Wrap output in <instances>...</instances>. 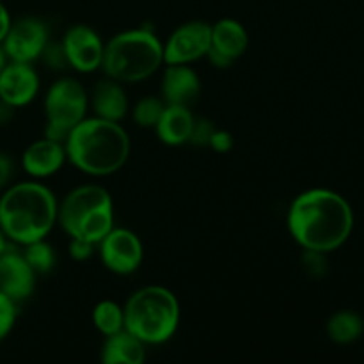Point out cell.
<instances>
[{"instance_id": "27", "label": "cell", "mask_w": 364, "mask_h": 364, "mask_svg": "<svg viewBox=\"0 0 364 364\" xmlns=\"http://www.w3.org/2000/svg\"><path fill=\"white\" fill-rule=\"evenodd\" d=\"M39 59H43V63L48 68H52V70H64V68L68 66V59L66 53H64L63 43H46L45 50H43Z\"/></svg>"}, {"instance_id": "6", "label": "cell", "mask_w": 364, "mask_h": 364, "mask_svg": "<svg viewBox=\"0 0 364 364\" xmlns=\"http://www.w3.org/2000/svg\"><path fill=\"white\" fill-rule=\"evenodd\" d=\"M57 223L71 238L98 245L114 228L112 198L100 185L77 187L59 205Z\"/></svg>"}, {"instance_id": "7", "label": "cell", "mask_w": 364, "mask_h": 364, "mask_svg": "<svg viewBox=\"0 0 364 364\" xmlns=\"http://www.w3.org/2000/svg\"><path fill=\"white\" fill-rule=\"evenodd\" d=\"M89 96L84 85L75 78H60L50 85L45 96V137L63 142L75 127L85 119Z\"/></svg>"}, {"instance_id": "30", "label": "cell", "mask_w": 364, "mask_h": 364, "mask_svg": "<svg viewBox=\"0 0 364 364\" xmlns=\"http://www.w3.org/2000/svg\"><path fill=\"white\" fill-rule=\"evenodd\" d=\"M13 174H14L13 160L9 159V155H6V153L0 151V191L9 185Z\"/></svg>"}, {"instance_id": "25", "label": "cell", "mask_w": 364, "mask_h": 364, "mask_svg": "<svg viewBox=\"0 0 364 364\" xmlns=\"http://www.w3.org/2000/svg\"><path fill=\"white\" fill-rule=\"evenodd\" d=\"M302 267H304L306 274H308L309 277H313V279L323 277L327 274L326 252L304 249V255H302Z\"/></svg>"}, {"instance_id": "3", "label": "cell", "mask_w": 364, "mask_h": 364, "mask_svg": "<svg viewBox=\"0 0 364 364\" xmlns=\"http://www.w3.org/2000/svg\"><path fill=\"white\" fill-rule=\"evenodd\" d=\"M59 205L48 187L21 181L0 194V228L14 245L45 240L57 223Z\"/></svg>"}, {"instance_id": "1", "label": "cell", "mask_w": 364, "mask_h": 364, "mask_svg": "<svg viewBox=\"0 0 364 364\" xmlns=\"http://www.w3.org/2000/svg\"><path fill=\"white\" fill-rule=\"evenodd\" d=\"M288 231L302 249L336 251L354 228L350 205L327 188H311L294 199L287 217Z\"/></svg>"}, {"instance_id": "26", "label": "cell", "mask_w": 364, "mask_h": 364, "mask_svg": "<svg viewBox=\"0 0 364 364\" xmlns=\"http://www.w3.org/2000/svg\"><path fill=\"white\" fill-rule=\"evenodd\" d=\"M215 130V124L210 119H206V117H196L194 127H192L191 141L188 142L194 146H199V148L210 146V141H212V135Z\"/></svg>"}, {"instance_id": "15", "label": "cell", "mask_w": 364, "mask_h": 364, "mask_svg": "<svg viewBox=\"0 0 364 364\" xmlns=\"http://www.w3.org/2000/svg\"><path fill=\"white\" fill-rule=\"evenodd\" d=\"M160 89L166 105L191 107L201 95V80L188 64H167Z\"/></svg>"}, {"instance_id": "13", "label": "cell", "mask_w": 364, "mask_h": 364, "mask_svg": "<svg viewBox=\"0 0 364 364\" xmlns=\"http://www.w3.org/2000/svg\"><path fill=\"white\" fill-rule=\"evenodd\" d=\"M36 276L23 252L9 245L0 255V291L14 302H21L34 294Z\"/></svg>"}, {"instance_id": "29", "label": "cell", "mask_w": 364, "mask_h": 364, "mask_svg": "<svg viewBox=\"0 0 364 364\" xmlns=\"http://www.w3.org/2000/svg\"><path fill=\"white\" fill-rule=\"evenodd\" d=\"M210 148L217 153H228L233 148V135L226 130H215L210 141Z\"/></svg>"}, {"instance_id": "31", "label": "cell", "mask_w": 364, "mask_h": 364, "mask_svg": "<svg viewBox=\"0 0 364 364\" xmlns=\"http://www.w3.org/2000/svg\"><path fill=\"white\" fill-rule=\"evenodd\" d=\"M206 57H208V60H210V63H212V66L219 68V70H223V68L233 66V63H235V60L228 59L226 55H223V53L215 52V50H213V48L208 50V53H206Z\"/></svg>"}, {"instance_id": "8", "label": "cell", "mask_w": 364, "mask_h": 364, "mask_svg": "<svg viewBox=\"0 0 364 364\" xmlns=\"http://www.w3.org/2000/svg\"><path fill=\"white\" fill-rule=\"evenodd\" d=\"M100 245V258L107 270L117 276L134 274L141 267L144 258L142 242L134 231L124 228H112L102 240Z\"/></svg>"}, {"instance_id": "33", "label": "cell", "mask_w": 364, "mask_h": 364, "mask_svg": "<svg viewBox=\"0 0 364 364\" xmlns=\"http://www.w3.org/2000/svg\"><path fill=\"white\" fill-rule=\"evenodd\" d=\"M14 110H16L14 107H11L9 103L0 100V127H4V124H7L11 119H13Z\"/></svg>"}, {"instance_id": "22", "label": "cell", "mask_w": 364, "mask_h": 364, "mask_svg": "<svg viewBox=\"0 0 364 364\" xmlns=\"http://www.w3.org/2000/svg\"><path fill=\"white\" fill-rule=\"evenodd\" d=\"M23 247L25 259H27V263L38 276L52 272L53 267H55V251H53V247L48 242L38 240L28 245H23Z\"/></svg>"}, {"instance_id": "5", "label": "cell", "mask_w": 364, "mask_h": 364, "mask_svg": "<svg viewBox=\"0 0 364 364\" xmlns=\"http://www.w3.org/2000/svg\"><path fill=\"white\" fill-rule=\"evenodd\" d=\"M124 331L144 345H162L180 326V304L171 290L146 287L135 291L123 308Z\"/></svg>"}, {"instance_id": "16", "label": "cell", "mask_w": 364, "mask_h": 364, "mask_svg": "<svg viewBox=\"0 0 364 364\" xmlns=\"http://www.w3.org/2000/svg\"><path fill=\"white\" fill-rule=\"evenodd\" d=\"M96 117L119 123L128 112V98L124 89L121 87V82L114 78L98 82L92 89V96L89 100Z\"/></svg>"}, {"instance_id": "10", "label": "cell", "mask_w": 364, "mask_h": 364, "mask_svg": "<svg viewBox=\"0 0 364 364\" xmlns=\"http://www.w3.org/2000/svg\"><path fill=\"white\" fill-rule=\"evenodd\" d=\"M212 46V25L206 21H187L171 34L164 45V63L191 64L206 57Z\"/></svg>"}, {"instance_id": "35", "label": "cell", "mask_w": 364, "mask_h": 364, "mask_svg": "<svg viewBox=\"0 0 364 364\" xmlns=\"http://www.w3.org/2000/svg\"><path fill=\"white\" fill-rule=\"evenodd\" d=\"M7 55H6V52H4V48H2V45H0V71L4 70V66H6L7 64Z\"/></svg>"}, {"instance_id": "4", "label": "cell", "mask_w": 364, "mask_h": 364, "mask_svg": "<svg viewBox=\"0 0 364 364\" xmlns=\"http://www.w3.org/2000/svg\"><path fill=\"white\" fill-rule=\"evenodd\" d=\"M164 63V45L151 27L132 28L114 36L103 48L102 70L121 84L151 77Z\"/></svg>"}, {"instance_id": "19", "label": "cell", "mask_w": 364, "mask_h": 364, "mask_svg": "<svg viewBox=\"0 0 364 364\" xmlns=\"http://www.w3.org/2000/svg\"><path fill=\"white\" fill-rule=\"evenodd\" d=\"M102 361L105 364H142L146 361V345L123 329L107 336L102 348Z\"/></svg>"}, {"instance_id": "2", "label": "cell", "mask_w": 364, "mask_h": 364, "mask_svg": "<svg viewBox=\"0 0 364 364\" xmlns=\"http://www.w3.org/2000/svg\"><path fill=\"white\" fill-rule=\"evenodd\" d=\"M66 159L89 176H109L130 156V137L117 121L85 117L64 141Z\"/></svg>"}, {"instance_id": "12", "label": "cell", "mask_w": 364, "mask_h": 364, "mask_svg": "<svg viewBox=\"0 0 364 364\" xmlns=\"http://www.w3.org/2000/svg\"><path fill=\"white\" fill-rule=\"evenodd\" d=\"M39 92V75L28 63L7 60L0 71V100L14 109L27 107Z\"/></svg>"}, {"instance_id": "18", "label": "cell", "mask_w": 364, "mask_h": 364, "mask_svg": "<svg viewBox=\"0 0 364 364\" xmlns=\"http://www.w3.org/2000/svg\"><path fill=\"white\" fill-rule=\"evenodd\" d=\"M249 45V36L244 25L233 18H223L212 25V46L215 52L223 53L228 59L237 60L244 55Z\"/></svg>"}, {"instance_id": "21", "label": "cell", "mask_w": 364, "mask_h": 364, "mask_svg": "<svg viewBox=\"0 0 364 364\" xmlns=\"http://www.w3.org/2000/svg\"><path fill=\"white\" fill-rule=\"evenodd\" d=\"M92 323L103 336H112L124 329V311L117 302L102 301L92 309Z\"/></svg>"}, {"instance_id": "28", "label": "cell", "mask_w": 364, "mask_h": 364, "mask_svg": "<svg viewBox=\"0 0 364 364\" xmlns=\"http://www.w3.org/2000/svg\"><path fill=\"white\" fill-rule=\"evenodd\" d=\"M95 245L92 242L80 240V238H71L70 242V255L75 262H87L95 252Z\"/></svg>"}, {"instance_id": "23", "label": "cell", "mask_w": 364, "mask_h": 364, "mask_svg": "<svg viewBox=\"0 0 364 364\" xmlns=\"http://www.w3.org/2000/svg\"><path fill=\"white\" fill-rule=\"evenodd\" d=\"M164 109H166V102L155 96H148V98H142L141 102L135 103L134 110H132V116L134 121L142 128H155L159 123L160 116H162Z\"/></svg>"}, {"instance_id": "11", "label": "cell", "mask_w": 364, "mask_h": 364, "mask_svg": "<svg viewBox=\"0 0 364 364\" xmlns=\"http://www.w3.org/2000/svg\"><path fill=\"white\" fill-rule=\"evenodd\" d=\"M60 43L66 53L68 66L77 70L78 73H92L102 68L105 45L95 28L87 25H73L68 28Z\"/></svg>"}, {"instance_id": "34", "label": "cell", "mask_w": 364, "mask_h": 364, "mask_svg": "<svg viewBox=\"0 0 364 364\" xmlns=\"http://www.w3.org/2000/svg\"><path fill=\"white\" fill-rule=\"evenodd\" d=\"M9 240H7L6 238V235H4V231H2V228H0V255H2L4 251H6L7 247H9Z\"/></svg>"}, {"instance_id": "32", "label": "cell", "mask_w": 364, "mask_h": 364, "mask_svg": "<svg viewBox=\"0 0 364 364\" xmlns=\"http://www.w3.org/2000/svg\"><path fill=\"white\" fill-rule=\"evenodd\" d=\"M11 23H13V20H11L9 11H7V7L4 6L2 2H0V45H2L4 38H6V34H7V31H9Z\"/></svg>"}, {"instance_id": "20", "label": "cell", "mask_w": 364, "mask_h": 364, "mask_svg": "<svg viewBox=\"0 0 364 364\" xmlns=\"http://www.w3.org/2000/svg\"><path fill=\"white\" fill-rule=\"evenodd\" d=\"M364 333V322L354 311H338L327 322V336L338 345H350Z\"/></svg>"}, {"instance_id": "14", "label": "cell", "mask_w": 364, "mask_h": 364, "mask_svg": "<svg viewBox=\"0 0 364 364\" xmlns=\"http://www.w3.org/2000/svg\"><path fill=\"white\" fill-rule=\"evenodd\" d=\"M66 162V148L63 142L45 137L28 146L21 155V167L36 180L53 176Z\"/></svg>"}, {"instance_id": "24", "label": "cell", "mask_w": 364, "mask_h": 364, "mask_svg": "<svg viewBox=\"0 0 364 364\" xmlns=\"http://www.w3.org/2000/svg\"><path fill=\"white\" fill-rule=\"evenodd\" d=\"M16 304L18 302H14L13 299L0 291V341L6 340L11 331L14 329V323L18 318Z\"/></svg>"}, {"instance_id": "17", "label": "cell", "mask_w": 364, "mask_h": 364, "mask_svg": "<svg viewBox=\"0 0 364 364\" xmlns=\"http://www.w3.org/2000/svg\"><path fill=\"white\" fill-rule=\"evenodd\" d=\"M194 114L188 107L166 105L155 130L160 141L166 146H181L191 141Z\"/></svg>"}, {"instance_id": "9", "label": "cell", "mask_w": 364, "mask_h": 364, "mask_svg": "<svg viewBox=\"0 0 364 364\" xmlns=\"http://www.w3.org/2000/svg\"><path fill=\"white\" fill-rule=\"evenodd\" d=\"M46 43H48V28L45 21L34 16H25L11 23L2 41V48L9 60L32 64L41 57Z\"/></svg>"}]
</instances>
